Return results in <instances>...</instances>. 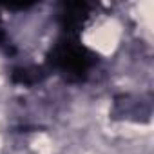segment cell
Returning a JSON list of instances; mask_svg holds the SVG:
<instances>
[{
  "mask_svg": "<svg viewBox=\"0 0 154 154\" xmlns=\"http://www.w3.org/2000/svg\"><path fill=\"white\" fill-rule=\"evenodd\" d=\"M13 80L18 84H35L36 80H40V74L36 69H17L13 74Z\"/></svg>",
  "mask_w": 154,
  "mask_h": 154,
  "instance_id": "cell-3",
  "label": "cell"
},
{
  "mask_svg": "<svg viewBox=\"0 0 154 154\" xmlns=\"http://www.w3.org/2000/svg\"><path fill=\"white\" fill-rule=\"evenodd\" d=\"M87 11H89V6L87 4H67L65 6V11L62 13V24L65 27V31H76L85 20L87 17Z\"/></svg>",
  "mask_w": 154,
  "mask_h": 154,
  "instance_id": "cell-2",
  "label": "cell"
},
{
  "mask_svg": "<svg viewBox=\"0 0 154 154\" xmlns=\"http://www.w3.org/2000/svg\"><path fill=\"white\" fill-rule=\"evenodd\" d=\"M51 63L62 71L69 80H82L93 65V54L78 42H60L53 47Z\"/></svg>",
  "mask_w": 154,
  "mask_h": 154,
  "instance_id": "cell-1",
  "label": "cell"
}]
</instances>
